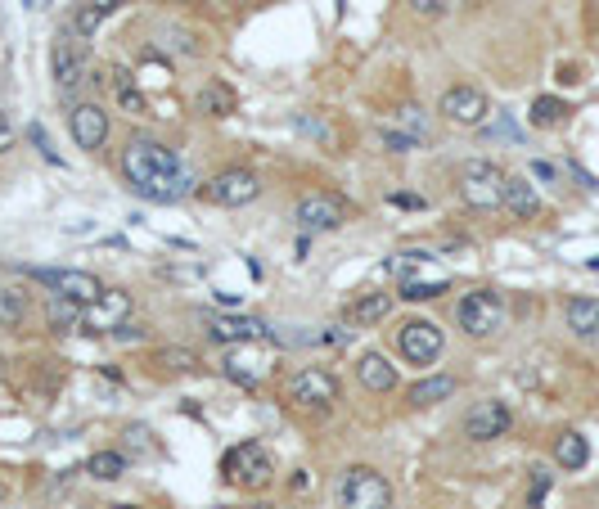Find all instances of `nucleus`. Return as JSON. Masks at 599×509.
Returning a JSON list of instances; mask_svg holds the SVG:
<instances>
[{"instance_id": "1", "label": "nucleus", "mask_w": 599, "mask_h": 509, "mask_svg": "<svg viewBox=\"0 0 599 509\" xmlns=\"http://www.w3.org/2000/svg\"><path fill=\"white\" fill-rule=\"evenodd\" d=\"M122 176H127V185L140 199H154V203H176L190 194V176L181 167V154L154 136H136L122 149Z\"/></svg>"}, {"instance_id": "2", "label": "nucleus", "mask_w": 599, "mask_h": 509, "mask_svg": "<svg viewBox=\"0 0 599 509\" xmlns=\"http://www.w3.org/2000/svg\"><path fill=\"white\" fill-rule=\"evenodd\" d=\"M455 320L469 338H491L505 329V298L496 289H473L455 302Z\"/></svg>"}, {"instance_id": "3", "label": "nucleus", "mask_w": 599, "mask_h": 509, "mask_svg": "<svg viewBox=\"0 0 599 509\" xmlns=\"http://www.w3.org/2000/svg\"><path fill=\"white\" fill-rule=\"evenodd\" d=\"M338 505L343 509H392V482L370 464H356L338 482Z\"/></svg>"}, {"instance_id": "4", "label": "nucleus", "mask_w": 599, "mask_h": 509, "mask_svg": "<svg viewBox=\"0 0 599 509\" xmlns=\"http://www.w3.org/2000/svg\"><path fill=\"white\" fill-rule=\"evenodd\" d=\"M460 199L478 212L500 208V199H505V172L496 163H487V158H469L460 172Z\"/></svg>"}, {"instance_id": "5", "label": "nucleus", "mask_w": 599, "mask_h": 509, "mask_svg": "<svg viewBox=\"0 0 599 509\" xmlns=\"http://www.w3.org/2000/svg\"><path fill=\"white\" fill-rule=\"evenodd\" d=\"M221 473H226L230 482H239V487H248V491H262V487H271L275 482V464H271V455H266L262 442L235 446V451L221 460Z\"/></svg>"}, {"instance_id": "6", "label": "nucleus", "mask_w": 599, "mask_h": 509, "mask_svg": "<svg viewBox=\"0 0 599 509\" xmlns=\"http://www.w3.org/2000/svg\"><path fill=\"white\" fill-rule=\"evenodd\" d=\"M199 194H203V203H217V208H244V203H253L257 194H262V181H257L248 167H226V172L212 176Z\"/></svg>"}, {"instance_id": "7", "label": "nucleus", "mask_w": 599, "mask_h": 509, "mask_svg": "<svg viewBox=\"0 0 599 509\" xmlns=\"http://www.w3.org/2000/svg\"><path fill=\"white\" fill-rule=\"evenodd\" d=\"M397 352L406 356L410 365H433L437 356L446 352V334H442V325L437 320H406L401 325V334H397Z\"/></svg>"}, {"instance_id": "8", "label": "nucleus", "mask_w": 599, "mask_h": 509, "mask_svg": "<svg viewBox=\"0 0 599 509\" xmlns=\"http://www.w3.org/2000/svg\"><path fill=\"white\" fill-rule=\"evenodd\" d=\"M293 221H298L302 230H338L347 221V203H343V194H334V190H311L298 199Z\"/></svg>"}, {"instance_id": "9", "label": "nucleus", "mask_w": 599, "mask_h": 509, "mask_svg": "<svg viewBox=\"0 0 599 509\" xmlns=\"http://www.w3.org/2000/svg\"><path fill=\"white\" fill-rule=\"evenodd\" d=\"M437 113H442L446 122H455V127H478V122H487L491 104L487 95L478 91V86H446L442 100H437Z\"/></svg>"}, {"instance_id": "10", "label": "nucleus", "mask_w": 599, "mask_h": 509, "mask_svg": "<svg viewBox=\"0 0 599 509\" xmlns=\"http://www.w3.org/2000/svg\"><path fill=\"white\" fill-rule=\"evenodd\" d=\"M509 424H514V415H509L505 401L482 397V401H473L469 415H464V437H469V442H496V437L509 433Z\"/></svg>"}, {"instance_id": "11", "label": "nucleus", "mask_w": 599, "mask_h": 509, "mask_svg": "<svg viewBox=\"0 0 599 509\" xmlns=\"http://www.w3.org/2000/svg\"><path fill=\"white\" fill-rule=\"evenodd\" d=\"M289 397L298 401V406H307V410H325V406H334L338 401V379L329 370H320V365H311V370H298L289 379Z\"/></svg>"}, {"instance_id": "12", "label": "nucleus", "mask_w": 599, "mask_h": 509, "mask_svg": "<svg viewBox=\"0 0 599 509\" xmlns=\"http://www.w3.org/2000/svg\"><path fill=\"white\" fill-rule=\"evenodd\" d=\"M32 280L50 284L55 293H64V298L82 302V307H91L95 298H104V284L95 280L91 271H32Z\"/></svg>"}, {"instance_id": "13", "label": "nucleus", "mask_w": 599, "mask_h": 509, "mask_svg": "<svg viewBox=\"0 0 599 509\" xmlns=\"http://www.w3.org/2000/svg\"><path fill=\"white\" fill-rule=\"evenodd\" d=\"M50 68H55V82L64 86V91L82 86V77H86V46L77 37H68V32H59L55 50H50Z\"/></svg>"}, {"instance_id": "14", "label": "nucleus", "mask_w": 599, "mask_h": 509, "mask_svg": "<svg viewBox=\"0 0 599 509\" xmlns=\"http://www.w3.org/2000/svg\"><path fill=\"white\" fill-rule=\"evenodd\" d=\"M68 127H73V140L82 149H104V140H109V113H104V104H77L73 118H68Z\"/></svg>"}, {"instance_id": "15", "label": "nucleus", "mask_w": 599, "mask_h": 509, "mask_svg": "<svg viewBox=\"0 0 599 509\" xmlns=\"http://www.w3.org/2000/svg\"><path fill=\"white\" fill-rule=\"evenodd\" d=\"M127 316H131L127 289H104V298H95L91 307H86V325L91 329H118V325H127Z\"/></svg>"}, {"instance_id": "16", "label": "nucleus", "mask_w": 599, "mask_h": 509, "mask_svg": "<svg viewBox=\"0 0 599 509\" xmlns=\"http://www.w3.org/2000/svg\"><path fill=\"white\" fill-rule=\"evenodd\" d=\"M208 334L217 343H253L266 334V325L257 316H208Z\"/></svg>"}, {"instance_id": "17", "label": "nucleus", "mask_w": 599, "mask_h": 509, "mask_svg": "<svg viewBox=\"0 0 599 509\" xmlns=\"http://www.w3.org/2000/svg\"><path fill=\"white\" fill-rule=\"evenodd\" d=\"M500 203H505L518 221H536V217H541V194H536V185L527 181V176H505V199H500Z\"/></svg>"}, {"instance_id": "18", "label": "nucleus", "mask_w": 599, "mask_h": 509, "mask_svg": "<svg viewBox=\"0 0 599 509\" xmlns=\"http://www.w3.org/2000/svg\"><path fill=\"white\" fill-rule=\"evenodd\" d=\"M356 379H361L370 392H392L397 388V365H392L383 352H365L361 361H356Z\"/></svg>"}, {"instance_id": "19", "label": "nucleus", "mask_w": 599, "mask_h": 509, "mask_svg": "<svg viewBox=\"0 0 599 509\" xmlns=\"http://www.w3.org/2000/svg\"><path fill=\"white\" fill-rule=\"evenodd\" d=\"M446 397H455V379L451 374H428V379H419L415 388L406 392V401L415 410H428V406H442Z\"/></svg>"}, {"instance_id": "20", "label": "nucleus", "mask_w": 599, "mask_h": 509, "mask_svg": "<svg viewBox=\"0 0 599 509\" xmlns=\"http://www.w3.org/2000/svg\"><path fill=\"white\" fill-rule=\"evenodd\" d=\"M46 320H50L55 334H73V329L86 325V307H82V302H73V298H64V293H55L50 307H46Z\"/></svg>"}, {"instance_id": "21", "label": "nucleus", "mask_w": 599, "mask_h": 509, "mask_svg": "<svg viewBox=\"0 0 599 509\" xmlns=\"http://www.w3.org/2000/svg\"><path fill=\"white\" fill-rule=\"evenodd\" d=\"M586 460H590V442L577 428L554 437V464H559V469H586Z\"/></svg>"}, {"instance_id": "22", "label": "nucleus", "mask_w": 599, "mask_h": 509, "mask_svg": "<svg viewBox=\"0 0 599 509\" xmlns=\"http://www.w3.org/2000/svg\"><path fill=\"white\" fill-rule=\"evenodd\" d=\"M563 320H568L572 334L599 338V302L595 298H572L568 307H563Z\"/></svg>"}, {"instance_id": "23", "label": "nucleus", "mask_w": 599, "mask_h": 509, "mask_svg": "<svg viewBox=\"0 0 599 509\" xmlns=\"http://www.w3.org/2000/svg\"><path fill=\"white\" fill-rule=\"evenodd\" d=\"M194 109H199L203 118H230V113H235V91H230L226 82H208L199 91V100H194Z\"/></svg>"}, {"instance_id": "24", "label": "nucleus", "mask_w": 599, "mask_h": 509, "mask_svg": "<svg viewBox=\"0 0 599 509\" xmlns=\"http://www.w3.org/2000/svg\"><path fill=\"white\" fill-rule=\"evenodd\" d=\"M388 311H392V293H365V298H356L347 307V320L352 325H379Z\"/></svg>"}, {"instance_id": "25", "label": "nucleus", "mask_w": 599, "mask_h": 509, "mask_svg": "<svg viewBox=\"0 0 599 509\" xmlns=\"http://www.w3.org/2000/svg\"><path fill=\"white\" fill-rule=\"evenodd\" d=\"M563 118H568V104L563 100H554V95L532 100V127H559Z\"/></svg>"}, {"instance_id": "26", "label": "nucleus", "mask_w": 599, "mask_h": 509, "mask_svg": "<svg viewBox=\"0 0 599 509\" xmlns=\"http://www.w3.org/2000/svg\"><path fill=\"white\" fill-rule=\"evenodd\" d=\"M91 478H100V482H118L122 473H127V460H122L118 451H100V455H91Z\"/></svg>"}, {"instance_id": "27", "label": "nucleus", "mask_w": 599, "mask_h": 509, "mask_svg": "<svg viewBox=\"0 0 599 509\" xmlns=\"http://www.w3.org/2000/svg\"><path fill=\"white\" fill-rule=\"evenodd\" d=\"M442 293H446V280H406L401 284V298H410V302L442 298Z\"/></svg>"}, {"instance_id": "28", "label": "nucleus", "mask_w": 599, "mask_h": 509, "mask_svg": "<svg viewBox=\"0 0 599 509\" xmlns=\"http://www.w3.org/2000/svg\"><path fill=\"white\" fill-rule=\"evenodd\" d=\"M19 320H23V293L5 289L0 293V325H19Z\"/></svg>"}, {"instance_id": "29", "label": "nucleus", "mask_w": 599, "mask_h": 509, "mask_svg": "<svg viewBox=\"0 0 599 509\" xmlns=\"http://www.w3.org/2000/svg\"><path fill=\"white\" fill-rule=\"evenodd\" d=\"M226 379H235L239 388H257V383H262V370H248L239 356H230V361H226Z\"/></svg>"}, {"instance_id": "30", "label": "nucleus", "mask_w": 599, "mask_h": 509, "mask_svg": "<svg viewBox=\"0 0 599 509\" xmlns=\"http://www.w3.org/2000/svg\"><path fill=\"white\" fill-rule=\"evenodd\" d=\"M379 140L392 149V154H410V149H419V136H410V131H392V127H383V131H379Z\"/></svg>"}, {"instance_id": "31", "label": "nucleus", "mask_w": 599, "mask_h": 509, "mask_svg": "<svg viewBox=\"0 0 599 509\" xmlns=\"http://www.w3.org/2000/svg\"><path fill=\"white\" fill-rule=\"evenodd\" d=\"M545 491H550V469H545V464H536V469H532V491H527V505L541 509Z\"/></svg>"}, {"instance_id": "32", "label": "nucleus", "mask_w": 599, "mask_h": 509, "mask_svg": "<svg viewBox=\"0 0 599 509\" xmlns=\"http://www.w3.org/2000/svg\"><path fill=\"white\" fill-rule=\"evenodd\" d=\"M298 131H307L311 140H334V131L325 127V122H316V118H307V113H298Z\"/></svg>"}, {"instance_id": "33", "label": "nucleus", "mask_w": 599, "mask_h": 509, "mask_svg": "<svg viewBox=\"0 0 599 509\" xmlns=\"http://www.w3.org/2000/svg\"><path fill=\"white\" fill-rule=\"evenodd\" d=\"M163 365H167V370H194V352H185V347L163 352Z\"/></svg>"}, {"instance_id": "34", "label": "nucleus", "mask_w": 599, "mask_h": 509, "mask_svg": "<svg viewBox=\"0 0 599 509\" xmlns=\"http://www.w3.org/2000/svg\"><path fill=\"white\" fill-rule=\"evenodd\" d=\"M100 19H104V14H95L91 5H82V10H77V32H82V37H91V32L100 28Z\"/></svg>"}, {"instance_id": "35", "label": "nucleus", "mask_w": 599, "mask_h": 509, "mask_svg": "<svg viewBox=\"0 0 599 509\" xmlns=\"http://www.w3.org/2000/svg\"><path fill=\"white\" fill-rule=\"evenodd\" d=\"M406 5H410V10H419V14H442L451 0H406Z\"/></svg>"}, {"instance_id": "36", "label": "nucleus", "mask_w": 599, "mask_h": 509, "mask_svg": "<svg viewBox=\"0 0 599 509\" xmlns=\"http://www.w3.org/2000/svg\"><path fill=\"white\" fill-rule=\"evenodd\" d=\"M10 145H14V122H10V113L0 109V154H5Z\"/></svg>"}, {"instance_id": "37", "label": "nucleus", "mask_w": 599, "mask_h": 509, "mask_svg": "<svg viewBox=\"0 0 599 509\" xmlns=\"http://www.w3.org/2000/svg\"><path fill=\"white\" fill-rule=\"evenodd\" d=\"M32 140H37V149H41V154H46V163H59V154H55V149H50L46 131H41V127H32Z\"/></svg>"}, {"instance_id": "38", "label": "nucleus", "mask_w": 599, "mask_h": 509, "mask_svg": "<svg viewBox=\"0 0 599 509\" xmlns=\"http://www.w3.org/2000/svg\"><path fill=\"white\" fill-rule=\"evenodd\" d=\"M401 122L410 127V136H419V131H424V118H419V109H401Z\"/></svg>"}, {"instance_id": "39", "label": "nucleus", "mask_w": 599, "mask_h": 509, "mask_svg": "<svg viewBox=\"0 0 599 509\" xmlns=\"http://www.w3.org/2000/svg\"><path fill=\"white\" fill-rule=\"evenodd\" d=\"M86 5H91L95 14H113V10H118V5H122V0H86Z\"/></svg>"}, {"instance_id": "40", "label": "nucleus", "mask_w": 599, "mask_h": 509, "mask_svg": "<svg viewBox=\"0 0 599 509\" xmlns=\"http://www.w3.org/2000/svg\"><path fill=\"white\" fill-rule=\"evenodd\" d=\"M118 338H122V343H136V338H145V329H136V325H118Z\"/></svg>"}, {"instance_id": "41", "label": "nucleus", "mask_w": 599, "mask_h": 509, "mask_svg": "<svg viewBox=\"0 0 599 509\" xmlns=\"http://www.w3.org/2000/svg\"><path fill=\"white\" fill-rule=\"evenodd\" d=\"M532 172H536V176H541V181H554V167H550V163H536V167H532Z\"/></svg>"}, {"instance_id": "42", "label": "nucleus", "mask_w": 599, "mask_h": 509, "mask_svg": "<svg viewBox=\"0 0 599 509\" xmlns=\"http://www.w3.org/2000/svg\"><path fill=\"white\" fill-rule=\"evenodd\" d=\"M113 509H136V505H113Z\"/></svg>"}, {"instance_id": "43", "label": "nucleus", "mask_w": 599, "mask_h": 509, "mask_svg": "<svg viewBox=\"0 0 599 509\" xmlns=\"http://www.w3.org/2000/svg\"><path fill=\"white\" fill-rule=\"evenodd\" d=\"M0 496H5V487H0Z\"/></svg>"}]
</instances>
